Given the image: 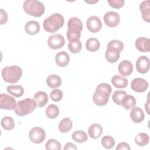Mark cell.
Returning <instances> with one entry per match:
<instances>
[{
    "label": "cell",
    "mask_w": 150,
    "mask_h": 150,
    "mask_svg": "<svg viewBox=\"0 0 150 150\" xmlns=\"http://www.w3.org/2000/svg\"><path fill=\"white\" fill-rule=\"evenodd\" d=\"M111 91L112 88L108 84L105 83L99 84L93 95L94 103L98 106L105 105L108 103Z\"/></svg>",
    "instance_id": "cell-1"
},
{
    "label": "cell",
    "mask_w": 150,
    "mask_h": 150,
    "mask_svg": "<svg viewBox=\"0 0 150 150\" xmlns=\"http://www.w3.org/2000/svg\"><path fill=\"white\" fill-rule=\"evenodd\" d=\"M67 31L66 36L69 42L79 41L81 36V32L83 30V23L77 17L70 18L67 22Z\"/></svg>",
    "instance_id": "cell-2"
},
{
    "label": "cell",
    "mask_w": 150,
    "mask_h": 150,
    "mask_svg": "<svg viewBox=\"0 0 150 150\" xmlns=\"http://www.w3.org/2000/svg\"><path fill=\"white\" fill-rule=\"evenodd\" d=\"M64 23V19L63 16L59 13H54L44 20L43 26L47 32L54 33L61 28Z\"/></svg>",
    "instance_id": "cell-3"
},
{
    "label": "cell",
    "mask_w": 150,
    "mask_h": 150,
    "mask_svg": "<svg viewBox=\"0 0 150 150\" xmlns=\"http://www.w3.org/2000/svg\"><path fill=\"white\" fill-rule=\"evenodd\" d=\"M3 80L9 83H16L22 76V69L16 65L6 66L1 71Z\"/></svg>",
    "instance_id": "cell-4"
},
{
    "label": "cell",
    "mask_w": 150,
    "mask_h": 150,
    "mask_svg": "<svg viewBox=\"0 0 150 150\" xmlns=\"http://www.w3.org/2000/svg\"><path fill=\"white\" fill-rule=\"evenodd\" d=\"M37 106L35 99L26 98L17 102L15 112L18 116H25L33 112Z\"/></svg>",
    "instance_id": "cell-5"
},
{
    "label": "cell",
    "mask_w": 150,
    "mask_h": 150,
    "mask_svg": "<svg viewBox=\"0 0 150 150\" xmlns=\"http://www.w3.org/2000/svg\"><path fill=\"white\" fill-rule=\"evenodd\" d=\"M23 8L25 12L34 17H40L45 12L44 4L36 0H26L23 2Z\"/></svg>",
    "instance_id": "cell-6"
},
{
    "label": "cell",
    "mask_w": 150,
    "mask_h": 150,
    "mask_svg": "<svg viewBox=\"0 0 150 150\" xmlns=\"http://www.w3.org/2000/svg\"><path fill=\"white\" fill-rule=\"evenodd\" d=\"M46 138L45 131L40 127L32 128L29 132V138L30 141L35 144L42 143Z\"/></svg>",
    "instance_id": "cell-7"
},
{
    "label": "cell",
    "mask_w": 150,
    "mask_h": 150,
    "mask_svg": "<svg viewBox=\"0 0 150 150\" xmlns=\"http://www.w3.org/2000/svg\"><path fill=\"white\" fill-rule=\"evenodd\" d=\"M0 104L1 109L12 110H15L16 102L12 96L5 93H1L0 95Z\"/></svg>",
    "instance_id": "cell-8"
},
{
    "label": "cell",
    "mask_w": 150,
    "mask_h": 150,
    "mask_svg": "<svg viewBox=\"0 0 150 150\" xmlns=\"http://www.w3.org/2000/svg\"><path fill=\"white\" fill-rule=\"evenodd\" d=\"M65 44L64 37L60 34H55L50 35L47 39V45L49 47L53 50L59 49L63 47Z\"/></svg>",
    "instance_id": "cell-9"
},
{
    "label": "cell",
    "mask_w": 150,
    "mask_h": 150,
    "mask_svg": "<svg viewBox=\"0 0 150 150\" xmlns=\"http://www.w3.org/2000/svg\"><path fill=\"white\" fill-rule=\"evenodd\" d=\"M104 21L105 24L110 28H114L118 25L120 21V15L114 11L106 12L104 16Z\"/></svg>",
    "instance_id": "cell-10"
},
{
    "label": "cell",
    "mask_w": 150,
    "mask_h": 150,
    "mask_svg": "<svg viewBox=\"0 0 150 150\" xmlns=\"http://www.w3.org/2000/svg\"><path fill=\"white\" fill-rule=\"evenodd\" d=\"M149 87L148 82L140 77L135 78L132 80L131 83V89L137 93H144L145 92Z\"/></svg>",
    "instance_id": "cell-11"
},
{
    "label": "cell",
    "mask_w": 150,
    "mask_h": 150,
    "mask_svg": "<svg viewBox=\"0 0 150 150\" xmlns=\"http://www.w3.org/2000/svg\"><path fill=\"white\" fill-rule=\"evenodd\" d=\"M135 66L138 73L141 74H145L148 73L150 67L149 59L145 56L139 57L136 62Z\"/></svg>",
    "instance_id": "cell-12"
},
{
    "label": "cell",
    "mask_w": 150,
    "mask_h": 150,
    "mask_svg": "<svg viewBox=\"0 0 150 150\" xmlns=\"http://www.w3.org/2000/svg\"><path fill=\"white\" fill-rule=\"evenodd\" d=\"M87 29L93 33L98 32L102 28V23L100 19L96 16H91L87 20Z\"/></svg>",
    "instance_id": "cell-13"
},
{
    "label": "cell",
    "mask_w": 150,
    "mask_h": 150,
    "mask_svg": "<svg viewBox=\"0 0 150 150\" xmlns=\"http://www.w3.org/2000/svg\"><path fill=\"white\" fill-rule=\"evenodd\" d=\"M118 70L121 75L123 76H128L133 71L132 64L128 60H124L119 64Z\"/></svg>",
    "instance_id": "cell-14"
},
{
    "label": "cell",
    "mask_w": 150,
    "mask_h": 150,
    "mask_svg": "<svg viewBox=\"0 0 150 150\" xmlns=\"http://www.w3.org/2000/svg\"><path fill=\"white\" fill-rule=\"evenodd\" d=\"M136 48L141 52H149L150 51V40L145 37H139L135 40Z\"/></svg>",
    "instance_id": "cell-15"
},
{
    "label": "cell",
    "mask_w": 150,
    "mask_h": 150,
    "mask_svg": "<svg viewBox=\"0 0 150 150\" xmlns=\"http://www.w3.org/2000/svg\"><path fill=\"white\" fill-rule=\"evenodd\" d=\"M129 115L131 120L135 123L142 122L145 118L143 110L139 107H133L131 110Z\"/></svg>",
    "instance_id": "cell-16"
},
{
    "label": "cell",
    "mask_w": 150,
    "mask_h": 150,
    "mask_svg": "<svg viewBox=\"0 0 150 150\" xmlns=\"http://www.w3.org/2000/svg\"><path fill=\"white\" fill-rule=\"evenodd\" d=\"M40 25L36 21H29L25 25V30L26 33L30 35L38 34L40 31Z\"/></svg>",
    "instance_id": "cell-17"
},
{
    "label": "cell",
    "mask_w": 150,
    "mask_h": 150,
    "mask_svg": "<svg viewBox=\"0 0 150 150\" xmlns=\"http://www.w3.org/2000/svg\"><path fill=\"white\" fill-rule=\"evenodd\" d=\"M69 62V55L64 51H62L57 53L55 56V62L59 67H63L67 66Z\"/></svg>",
    "instance_id": "cell-18"
},
{
    "label": "cell",
    "mask_w": 150,
    "mask_h": 150,
    "mask_svg": "<svg viewBox=\"0 0 150 150\" xmlns=\"http://www.w3.org/2000/svg\"><path fill=\"white\" fill-rule=\"evenodd\" d=\"M139 9L143 20L148 23L150 22V5L149 1H144L139 5Z\"/></svg>",
    "instance_id": "cell-19"
},
{
    "label": "cell",
    "mask_w": 150,
    "mask_h": 150,
    "mask_svg": "<svg viewBox=\"0 0 150 150\" xmlns=\"http://www.w3.org/2000/svg\"><path fill=\"white\" fill-rule=\"evenodd\" d=\"M103 131V127L100 124L94 123L89 127L88 129V133L91 138L97 139L101 135Z\"/></svg>",
    "instance_id": "cell-20"
},
{
    "label": "cell",
    "mask_w": 150,
    "mask_h": 150,
    "mask_svg": "<svg viewBox=\"0 0 150 150\" xmlns=\"http://www.w3.org/2000/svg\"><path fill=\"white\" fill-rule=\"evenodd\" d=\"M33 98L36 101L38 107H44L47 103L49 100L48 95L43 91H39L36 92Z\"/></svg>",
    "instance_id": "cell-21"
},
{
    "label": "cell",
    "mask_w": 150,
    "mask_h": 150,
    "mask_svg": "<svg viewBox=\"0 0 150 150\" xmlns=\"http://www.w3.org/2000/svg\"><path fill=\"white\" fill-rule=\"evenodd\" d=\"M111 83L115 88H124L127 86L128 81L125 77L119 75H114L111 78Z\"/></svg>",
    "instance_id": "cell-22"
},
{
    "label": "cell",
    "mask_w": 150,
    "mask_h": 150,
    "mask_svg": "<svg viewBox=\"0 0 150 150\" xmlns=\"http://www.w3.org/2000/svg\"><path fill=\"white\" fill-rule=\"evenodd\" d=\"M46 83L50 88L59 87L62 84V79L58 75L51 74L47 77Z\"/></svg>",
    "instance_id": "cell-23"
},
{
    "label": "cell",
    "mask_w": 150,
    "mask_h": 150,
    "mask_svg": "<svg viewBox=\"0 0 150 150\" xmlns=\"http://www.w3.org/2000/svg\"><path fill=\"white\" fill-rule=\"evenodd\" d=\"M105 57L109 63H114L120 59V53L116 50L107 48L105 53Z\"/></svg>",
    "instance_id": "cell-24"
},
{
    "label": "cell",
    "mask_w": 150,
    "mask_h": 150,
    "mask_svg": "<svg viewBox=\"0 0 150 150\" xmlns=\"http://www.w3.org/2000/svg\"><path fill=\"white\" fill-rule=\"evenodd\" d=\"M100 46L99 40L94 38L88 39L86 42V49L90 52H95L97 51Z\"/></svg>",
    "instance_id": "cell-25"
},
{
    "label": "cell",
    "mask_w": 150,
    "mask_h": 150,
    "mask_svg": "<svg viewBox=\"0 0 150 150\" xmlns=\"http://www.w3.org/2000/svg\"><path fill=\"white\" fill-rule=\"evenodd\" d=\"M136 104L135 97L131 95L126 94L121 100V105L126 110H129Z\"/></svg>",
    "instance_id": "cell-26"
},
{
    "label": "cell",
    "mask_w": 150,
    "mask_h": 150,
    "mask_svg": "<svg viewBox=\"0 0 150 150\" xmlns=\"http://www.w3.org/2000/svg\"><path fill=\"white\" fill-rule=\"evenodd\" d=\"M73 127L72 121L69 118L62 119L59 124V129L62 133H66L70 131Z\"/></svg>",
    "instance_id": "cell-27"
},
{
    "label": "cell",
    "mask_w": 150,
    "mask_h": 150,
    "mask_svg": "<svg viewBox=\"0 0 150 150\" xmlns=\"http://www.w3.org/2000/svg\"><path fill=\"white\" fill-rule=\"evenodd\" d=\"M6 89L8 93L18 98L22 97L24 93V89L20 85H10L7 87Z\"/></svg>",
    "instance_id": "cell-28"
},
{
    "label": "cell",
    "mask_w": 150,
    "mask_h": 150,
    "mask_svg": "<svg viewBox=\"0 0 150 150\" xmlns=\"http://www.w3.org/2000/svg\"><path fill=\"white\" fill-rule=\"evenodd\" d=\"M135 144L139 146H144L149 143V135L144 132L138 134L134 138Z\"/></svg>",
    "instance_id": "cell-29"
},
{
    "label": "cell",
    "mask_w": 150,
    "mask_h": 150,
    "mask_svg": "<svg viewBox=\"0 0 150 150\" xmlns=\"http://www.w3.org/2000/svg\"><path fill=\"white\" fill-rule=\"evenodd\" d=\"M46 115L50 119H54L57 118L59 114V108L58 106L55 104H50L46 108Z\"/></svg>",
    "instance_id": "cell-30"
},
{
    "label": "cell",
    "mask_w": 150,
    "mask_h": 150,
    "mask_svg": "<svg viewBox=\"0 0 150 150\" xmlns=\"http://www.w3.org/2000/svg\"><path fill=\"white\" fill-rule=\"evenodd\" d=\"M72 139L78 143H83L87 141L88 136L83 130L75 131L71 135Z\"/></svg>",
    "instance_id": "cell-31"
},
{
    "label": "cell",
    "mask_w": 150,
    "mask_h": 150,
    "mask_svg": "<svg viewBox=\"0 0 150 150\" xmlns=\"http://www.w3.org/2000/svg\"><path fill=\"white\" fill-rule=\"evenodd\" d=\"M1 124L2 127L5 130H11L15 127V122L13 119L10 116H5L1 119Z\"/></svg>",
    "instance_id": "cell-32"
},
{
    "label": "cell",
    "mask_w": 150,
    "mask_h": 150,
    "mask_svg": "<svg viewBox=\"0 0 150 150\" xmlns=\"http://www.w3.org/2000/svg\"><path fill=\"white\" fill-rule=\"evenodd\" d=\"M101 145L106 149H111L115 145L114 139L110 135L104 136L101 140Z\"/></svg>",
    "instance_id": "cell-33"
},
{
    "label": "cell",
    "mask_w": 150,
    "mask_h": 150,
    "mask_svg": "<svg viewBox=\"0 0 150 150\" xmlns=\"http://www.w3.org/2000/svg\"><path fill=\"white\" fill-rule=\"evenodd\" d=\"M45 148L47 150H60L62 149V146L60 142L57 140L54 139H50L46 142Z\"/></svg>",
    "instance_id": "cell-34"
},
{
    "label": "cell",
    "mask_w": 150,
    "mask_h": 150,
    "mask_svg": "<svg viewBox=\"0 0 150 150\" xmlns=\"http://www.w3.org/2000/svg\"><path fill=\"white\" fill-rule=\"evenodd\" d=\"M107 48L116 50L120 53L124 49V43L119 40L114 39L108 42Z\"/></svg>",
    "instance_id": "cell-35"
},
{
    "label": "cell",
    "mask_w": 150,
    "mask_h": 150,
    "mask_svg": "<svg viewBox=\"0 0 150 150\" xmlns=\"http://www.w3.org/2000/svg\"><path fill=\"white\" fill-rule=\"evenodd\" d=\"M127 94L125 91L124 90H116L114 92L112 96V99L114 103L117 105H121V102L123 97Z\"/></svg>",
    "instance_id": "cell-36"
},
{
    "label": "cell",
    "mask_w": 150,
    "mask_h": 150,
    "mask_svg": "<svg viewBox=\"0 0 150 150\" xmlns=\"http://www.w3.org/2000/svg\"><path fill=\"white\" fill-rule=\"evenodd\" d=\"M68 48L72 53H78L81 50L82 43L80 40L76 42H69Z\"/></svg>",
    "instance_id": "cell-37"
},
{
    "label": "cell",
    "mask_w": 150,
    "mask_h": 150,
    "mask_svg": "<svg viewBox=\"0 0 150 150\" xmlns=\"http://www.w3.org/2000/svg\"><path fill=\"white\" fill-rule=\"evenodd\" d=\"M63 91L60 89H54L50 94V97L51 99L55 102L60 101L63 98Z\"/></svg>",
    "instance_id": "cell-38"
},
{
    "label": "cell",
    "mask_w": 150,
    "mask_h": 150,
    "mask_svg": "<svg viewBox=\"0 0 150 150\" xmlns=\"http://www.w3.org/2000/svg\"><path fill=\"white\" fill-rule=\"evenodd\" d=\"M107 2L112 8L120 9L124 6L125 1L124 0H108Z\"/></svg>",
    "instance_id": "cell-39"
},
{
    "label": "cell",
    "mask_w": 150,
    "mask_h": 150,
    "mask_svg": "<svg viewBox=\"0 0 150 150\" xmlns=\"http://www.w3.org/2000/svg\"><path fill=\"white\" fill-rule=\"evenodd\" d=\"M0 15H1V19H0L1 24L4 25L6 23L8 19V16L6 12L2 8L0 9Z\"/></svg>",
    "instance_id": "cell-40"
},
{
    "label": "cell",
    "mask_w": 150,
    "mask_h": 150,
    "mask_svg": "<svg viewBox=\"0 0 150 150\" xmlns=\"http://www.w3.org/2000/svg\"><path fill=\"white\" fill-rule=\"evenodd\" d=\"M130 149H131V148H130L129 144H127V142H124L119 143L115 148L116 150H122V149L129 150Z\"/></svg>",
    "instance_id": "cell-41"
},
{
    "label": "cell",
    "mask_w": 150,
    "mask_h": 150,
    "mask_svg": "<svg viewBox=\"0 0 150 150\" xmlns=\"http://www.w3.org/2000/svg\"><path fill=\"white\" fill-rule=\"evenodd\" d=\"M77 149L76 145H74L72 142H67L64 146L63 149L64 150H69V149H75L76 150Z\"/></svg>",
    "instance_id": "cell-42"
},
{
    "label": "cell",
    "mask_w": 150,
    "mask_h": 150,
    "mask_svg": "<svg viewBox=\"0 0 150 150\" xmlns=\"http://www.w3.org/2000/svg\"><path fill=\"white\" fill-rule=\"evenodd\" d=\"M145 108L146 109V111L147 113L148 114H149V110H148V108H149V99H148L146 104L145 105Z\"/></svg>",
    "instance_id": "cell-43"
},
{
    "label": "cell",
    "mask_w": 150,
    "mask_h": 150,
    "mask_svg": "<svg viewBox=\"0 0 150 150\" xmlns=\"http://www.w3.org/2000/svg\"><path fill=\"white\" fill-rule=\"evenodd\" d=\"M86 2L87 3L93 4H95V3L97 2H98V1H86Z\"/></svg>",
    "instance_id": "cell-44"
}]
</instances>
